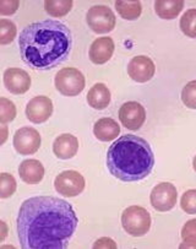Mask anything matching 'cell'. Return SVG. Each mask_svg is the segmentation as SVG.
Here are the masks:
<instances>
[{
    "mask_svg": "<svg viewBox=\"0 0 196 249\" xmlns=\"http://www.w3.org/2000/svg\"><path fill=\"white\" fill-rule=\"evenodd\" d=\"M183 0H157L155 1V11L163 20H173L184 9Z\"/></svg>",
    "mask_w": 196,
    "mask_h": 249,
    "instance_id": "19",
    "label": "cell"
},
{
    "mask_svg": "<svg viewBox=\"0 0 196 249\" xmlns=\"http://www.w3.org/2000/svg\"><path fill=\"white\" fill-rule=\"evenodd\" d=\"M155 166L151 145L137 135H123L111 145L107 167L112 176L123 182H137L150 175Z\"/></svg>",
    "mask_w": 196,
    "mask_h": 249,
    "instance_id": "3",
    "label": "cell"
},
{
    "mask_svg": "<svg viewBox=\"0 0 196 249\" xmlns=\"http://www.w3.org/2000/svg\"><path fill=\"white\" fill-rule=\"evenodd\" d=\"M1 129H3V139H1V144H4V142H5V140H6V126H5V124H3V125H1Z\"/></svg>",
    "mask_w": 196,
    "mask_h": 249,
    "instance_id": "31",
    "label": "cell"
},
{
    "mask_svg": "<svg viewBox=\"0 0 196 249\" xmlns=\"http://www.w3.org/2000/svg\"><path fill=\"white\" fill-rule=\"evenodd\" d=\"M16 190V180L9 173L0 175V198H10Z\"/></svg>",
    "mask_w": 196,
    "mask_h": 249,
    "instance_id": "26",
    "label": "cell"
},
{
    "mask_svg": "<svg viewBox=\"0 0 196 249\" xmlns=\"http://www.w3.org/2000/svg\"><path fill=\"white\" fill-rule=\"evenodd\" d=\"M86 22L93 32L103 35L113 31L116 18L111 8L104 5H96L88 9L86 14Z\"/></svg>",
    "mask_w": 196,
    "mask_h": 249,
    "instance_id": "6",
    "label": "cell"
},
{
    "mask_svg": "<svg viewBox=\"0 0 196 249\" xmlns=\"http://www.w3.org/2000/svg\"><path fill=\"white\" fill-rule=\"evenodd\" d=\"M18 175L21 179L27 184H37L44 177L43 164L38 160H25L21 162L18 167Z\"/></svg>",
    "mask_w": 196,
    "mask_h": 249,
    "instance_id": "16",
    "label": "cell"
},
{
    "mask_svg": "<svg viewBox=\"0 0 196 249\" xmlns=\"http://www.w3.org/2000/svg\"><path fill=\"white\" fill-rule=\"evenodd\" d=\"M16 117V107L10 100L0 97V122L1 124L10 123Z\"/></svg>",
    "mask_w": 196,
    "mask_h": 249,
    "instance_id": "25",
    "label": "cell"
},
{
    "mask_svg": "<svg viewBox=\"0 0 196 249\" xmlns=\"http://www.w3.org/2000/svg\"><path fill=\"white\" fill-rule=\"evenodd\" d=\"M17 30L13 21L8 18H0V44L6 46L15 39Z\"/></svg>",
    "mask_w": 196,
    "mask_h": 249,
    "instance_id": "23",
    "label": "cell"
},
{
    "mask_svg": "<svg viewBox=\"0 0 196 249\" xmlns=\"http://www.w3.org/2000/svg\"><path fill=\"white\" fill-rule=\"evenodd\" d=\"M178 200V192L174 184L168 182L160 183L152 189L150 194L151 205L155 210L164 213L169 211L177 205Z\"/></svg>",
    "mask_w": 196,
    "mask_h": 249,
    "instance_id": "8",
    "label": "cell"
},
{
    "mask_svg": "<svg viewBox=\"0 0 196 249\" xmlns=\"http://www.w3.org/2000/svg\"><path fill=\"white\" fill-rule=\"evenodd\" d=\"M181 210L186 213L195 215L196 213V189H189L183 194L180 199Z\"/></svg>",
    "mask_w": 196,
    "mask_h": 249,
    "instance_id": "28",
    "label": "cell"
},
{
    "mask_svg": "<svg viewBox=\"0 0 196 249\" xmlns=\"http://www.w3.org/2000/svg\"><path fill=\"white\" fill-rule=\"evenodd\" d=\"M115 9L120 18L128 21H134L140 18L142 13V5L137 0L130 1H115Z\"/></svg>",
    "mask_w": 196,
    "mask_h": 249,
    "instance_id": "20",
    "label": "cell"
},
{
    "mask_svg": "<svg viewBox=\"0 0 196 249\" xmlns=\"http://www.w3.org/2000/svg\"><path fill=\"white\" fill-rule=\"evenodd\" d=\"M14 147L20 155H33L41 147V135L38 130L31 126H23L16 130L14 135Z\"/></svg>",
    "mask_w": 196,
    "mask_h": 249,
    "instance_id": "9",
    "label": "cell"
},
{
    "mask_svg": "<svg viewBox=\"0 0 196 249\" xmlns=\"http://www.w3.org/2000/svg\"><path fill=\"white\" fill-rule=\"evenodd\" d=\"M181 102L190 109H196V80L188 82L181 91Z\"/></svg>",
    "mask_w": 196,
    "mask_h": 249,
    "instance_id": "27",
    "label": "cell"
},
{
    "mask_svg": "<svg viewBox=\"0 0 196 249\" xmlns=\"http://www.w3.org/2000/svg\"><path fill=\"white\" fill-rule=\"evenodd\" d=\"M181 238L184 243L180 248H196V218L189 220L181 229Z\"/></svg>",
    "mask_w": 196,
    "mask_h": 249,
    "instance_id": "24",
    "label": "cell"
},
{
    "mask_svg": "<svg viewBox=\"0 0 196 249\" xmlns=\"http://www.w3.org/2000/svg\"><path fill=\"white\" fill-rule=\"evenodd\" d=\"M72 8L71 0H47L44 1V9L53 18H63L70 13Z\"/></svg>",
    "mask_w": 196,
    "mask_h": 249,
    "instance_id": "21",
    "label": "cell"
},
{
    "mask_svg": "<svg viewBox=\"0 0 196 249\" xmlns=\"http://www.w3.org/2000/svg\"><path fill=\"white\" fill-rule=\"evenodd\" d=\"M193 168H194V171L196 172V156L194 157V160H193Z\"/></svg>",
    "mask_w": 196,
    "mask_h": 249,
    "instance_id": "32",
    "label": "cell"
},
{
    "mask_svg": "<svg viewBox=\"0 0 196 249\" xmlns=\"http://www.w3.org/2000/svg\"><path fill=\"white\" fill-rule=\"evenodd\" d=\"M93 248H113V249H115L116 244L113 239L104 237V238H99L98 241H96V243L93 244Z\"/></svg>",
    "mask_w": 196,
    "mask_h": 249,
    "instance_id": "30",
    "label": "cell"
},
{
    "mask_svg": "<svg viewBox=\"0 0 196 249\" xmlns=\"http://www.w3.org/2000/svg\"><path fill=\"white\" fill-rule=\"evenodd\" d=\"M4 85L14 95H23L31 88V76L20 68H9L3 75Z\"/></svg>",
    "mask_w": 196,
    "mask_h": 249,
    "instance_id": "11",
    "label": "cell"
},
{
    "mask_svg": "<svg viewBox=\"0 0 196 249\" xmlns=\"http://www.w3.org/2000/svg\"><path fill=\"white\" fill-rule=\"evenodd\" d=\"M71 47V31L57 20L30 23L18 37L21 59L36 70L53 69L64 63Z\"/></svg>",
    "mask_w": 196,
    "mask_h": 249,
    "instance_id": "2",
    "label": "cell"
},
{
    "mask_svg": "<svg viewBox=\"0 0 196 249\" xmlns=\"http://www.w3.org/2000/svg\"><path fill=\"white\" fill-rule=\"evenodd\" d=\"M53 114V102L47 96H36L26 106V117L34 124L48 121Z\"/></svg>",
    "mask_w": 196,
    "mask_h": 249,
    "instance_id": "12",
    "label": "cell"
},
{
    "mask_svg": "<svg viewBox=\"0 0 196 249\" xmlns=\"http://www.w3.org/2000/svg\"><path fill=\"white\" fill-rule=\"evenodd\" d=\"M20 3L18 1H1L0 3V14L3 16L11 15V14L16 13Z\"/></svg>",
    "mask_w": 196,
    "mask_h": 249,
    "instance_id": "29",
    "label": "cell"
},
{
    "mask_svg": "<svg viewBox=\"0 0 196 249\" xmlns=\"http://www.w3.org/2000/svg\"><path fill=\"white\" fill-rule=\"evenodd\" d=\"M156 67L150 57L146 55H137L134 57L128 64V74L134 81L144 84L150 81L155 76Z\"/></svg>",
    "mask_w": 196,
    "mask_h": 249,
    "instance_id": "13",
    "label": "cell"
},
{
    "mask_svg": "<svg viewBox=\"0 0 196 249\" xmlns=\"http://www.w3.org/2000/svg\"><path fill=\"white\" fill-rule=\"evenodd\" d=\"M79 151V140L71 134H62L53 142V152L60 160H69Z\"/></svg>",
    "mask_w": 196,
    "mask_h": 249,
    "instance_id": "15",
    "label": "cell"
},
{
    "mask_svg": "<svg viewBox=\"0 0 196 249\" xmlns=\"http://www.w3.org/2000/svg\"><path fill=\"white\" fill-rule=\"evenodd\" d=\"M55 88L62 95L67 97L80 95L85 89V76L76 68H63L55 75Z\"/></svg>",
    "mask_w": 196,
    "mask_h": 249,
    "instance_id": "5",
    "label": "cell"
},
{
    "mask_svg": "<svg viewBox=\"0 0 196 249\" xmlns=\"http://www.w3.org/2000/svg\"><path fill=\"white\" fill-rule=\"evenodd\" d=\"M79 218L67 201L55 196L25 200L17 216V237L23 249H64Z\"/></svg>",
    "mask_w": 196,
    "mask_h": 249,
    "instance_id": "1",
    "label": "cell"
},
{
    "mask_svg": "<svg viewBox=\"0 0 196 249\" xmlns=\"http://www.w3.org/2000/svg\"><path fill=\"white\" fill-rule=\"evenodd\" d=\"M93 134L99 142H108L118 138L120 134V126L114 119L101 118L95 123Z\"/></svg>",
    "mask_w": 196,
    "mask_h": 249,
    "instance_id": "17",
    "label": "cell"
},
{
    "mask_svg": "<svg viewBox=\"0 0 196 249\" xmlns=\"http://www.w3.org/2000/svg\"><path fill=\"white\" fill-rule=\"evenodd\" d=\"M119 121L129 130H137L146 121V110L141 103L129 101L119 109Z\"/></svg>",
    "mask_w": 196,
    "mask_h": 249,
    "instance_id": "10",
    "label": "cell"
},
{
    "mask_svg": "<svg viewBox=\"0 0 196 249\" xmlns=\"http://www.w3.org/2000/svg\"><path fill=\"white\" fill-rule=\"evenodd\" d=\"M151 215L142 206H129L121 213V225L128 234L142 237L151 229Z\"/></svg>",
    "mask_w": 196,
    "mask_h": 249,
    "instance_id": "4",
    "label": "cell"
},
{
    "mask_svg": "<svg viewBox=\"0 0 196 249\" xmlns=\"http://www.w3.org/2000/svg\"><path fill=\"white\" fill-rule=\"evenodd\" d=\"M87 103L93 109H106L111 103V91L104 84H96L87 93Z\"/></svg>",
    "mask_w": 196,
    "mask_h": 249,
    "instance_id": "18",
    "label": "cell"
},
{
    "mask_svg": "<svg viewBox=\"0 0 196 249\" xmlns=\"http://www.w3.org/2000/svg\"><path fill=\"white\" fill-rule=\"evenodd\" d=\"M180 30L186 37L196 38V9H189L180 18Z\"/></svg>",
    "mask_w": 196,
    "mask_h": 249,
    "instance_id": "22",
    "label": "cell"
},
{
    "mask_svg": "<svg viewBox=\"0 0 196 249\" xmlns=\"http://www.w3.org/2000/svg\"><path fill=\"white\" fill-rule=\"evenodd\" d=\"M85 178L78 171H64L55 177L54 188L66 198H74L85 189Z\"/></svg>",
    "mask_w": 196,
    "mask_h": 249,
    "instance_id": "7",
    "label": "cell"
},
{
    "mask_svg": "<svg viewBox=\"0 0 196 249\" xmlns=\"http://www.w3.org/2000/svg\"><path fill=\"white\" fill-rule=\"evenodd\" d=\"M114 49L115 46L111 37H99L91 44L88 57L93 64L102 65L113 57Z\"/></svg>",
    "mask_w": 196,
    "mask_h": 249,
    "instance_id": "14",
    "label": "cell"
}]
</instances>
